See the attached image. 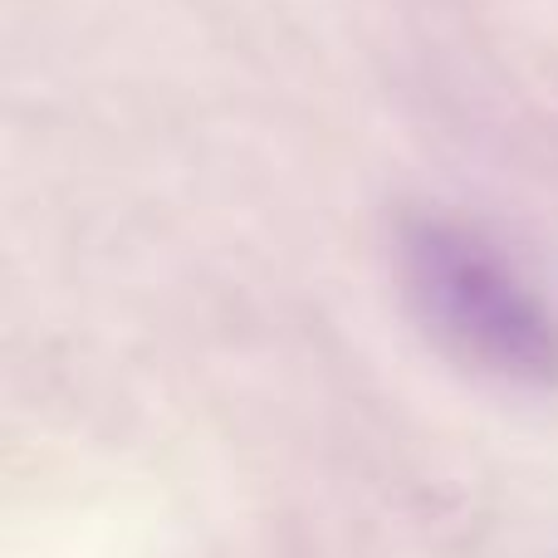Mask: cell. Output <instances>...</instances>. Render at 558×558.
<instances>
[{"label":"cell","instance_id":"1","mask_svg":"<svg viewBox=\"0 0 558 558\" xmlns=\"http://www.w3.org/2000/svg\"><path fill=\"white\" fill-rule=\"evenodd\" d=\"M402 284L426 333L500 383L558 377V308L485 226L422 211L402 226Z\"/></svg>","mask_w":558,"mask_h":558}]
</instances>
